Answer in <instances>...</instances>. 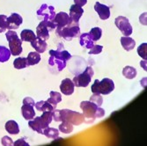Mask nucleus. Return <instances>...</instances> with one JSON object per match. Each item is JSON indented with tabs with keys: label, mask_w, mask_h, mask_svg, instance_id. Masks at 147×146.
<instances>
[{
	"label": "nucleus",
	"mask_w": 147,
	"mask_h": 146,
	"mask_svg": "<svg viewBox=\"0 0 147 146\" xmlns=\"http://www.w3.org/2000/svg\"><path fill=\"white\" fill-rule=\"evenodd\" d=\"M115 24L117 26V28L122 32V34L124 36L131 35L133 29L132 26L129 21V20L126 17L123 16H119L115 20Z\"/></svg>",
	"instance_id": "obj_8"
},
{
	"label": "nucleus",
	"mask_w": 147,
	"mask_h": 146,
	"mask_svg": "<svg viewBox=\"0 0 147 146\" xmlns=\"http://www.w3.org/2000/svg\"><path fill=\"white\" fill-rule=\"evenodd\" d=\"M34 107L38 111H42V112H49V111L52 112L53 110H55L57 108V106H53L48 101H44V100H41L35 103Z\"/></svg>",
	"instance_id": "obj_20"
},
{
	"label": "nucleus",
	"mask_w": 147,
	"mask_h": 146,
	"mask_svg": "<svg viewBox=\"0 0 147 146\" xmlns=\"http://www.w3.org/2000/svg\"><path fill=\"white\" fill-rule=\"evenodd\" d=\"M80 39V45L82 47H85L87 49H91L93 46H94V42L92 41V38L89 35V33H84L82 34H80L79 36Z\"/></svg>",
	"instance_id": "obj_17"
},
{
	"label": "nucleus",
	"mask_w": 147,
	"mask_h": 146,
	"mask_svg": "<svg viewBox=\"0 0 147 146\" xmlns=\"http://www.w3.org/2000/svg\"><path fill=\"white\" fill-rule=\"evenodd\" d=\"M84 13V10L81 6L73 5L70 8V13H69V17L70 19L74 21V22H78L80 18L82 17Z\"/></svg>",
	"instance_id": "obj_16"
},
{
	"label": "nucleus",
	"mask_w": 147,
	"mask_h": 146,
	"mask_svg": "<svg viewBox=\"0 0 147 146\" xmlns=\"http://www.w3.org/2000/svg\"><path fill=\"white\" fill-rule=\"evenodd\" d=\"M7 41L9 42V49L11 54L14 57H18L22 53V41L18 37L15 31L9 30L5 34Z\"/></svg>",
	"instance_id": "obj_4"
},
{
	"label": "nucleus",
	"mask_w": 147,
	"mask_h": 146,
	"mask_svg": "<svg viewBox=\"0 0 147 146\" xmlns=\"http://www.w3.org/2000/svg\"><path fill=\"white\" fill-rule=\"evenodd\" d=\"M147 43H142L138 48V54L139 55V57H141L143 58V60H146L147 59Z\"/></svg>",
	"instance_id": "obj_33"
},
{
	"label": "nucleus",
	"mask_w": 147,
	"mask_h": 146,
	"mask_svg": "<svg viewBox=\"0 0 147 146\" xmlns=\"http://www.w3.org/2000/svg\"><path fill=\"white\" fill-rule=\"evenodd\" d=\"M102 49H103L102 46H100V45H94L90 49L89 54L90 55H98V54H100V53L102 52Z\"/></svg>",
	"instance_id": "obj_37"
},
{
	"label": "nucleus",
	"mask_w": 147,
	"mask_h": 146,
	"mask_svg": "<svg viewBox=\"0 0 147 146\" xmlns=\"http://www.w3.org/2000/svg\"><path fill=\"white\" fill-rule=\"evenodd\" d=\"M31 46L36 50V52L39 53V54H42V53H44L46 51L48 44L45 41H42L41 39L36 38L33 42H31Z\"/></svg>",
	"instance_id": "obj_18"
},
{
	"label": "nucleus",
	"mask_w": 147,
	"mask_h": 146,
	"mask_svg": "<svg viewBox=\"0 0 147 146\" xmlns=\"http://www.w3.org/2000/svg\"><path fill=\"white\" fill-rule=\"evenodd\" d=\"M13 66H14V68L17 70L25 69L28 66V60H26V57H18L13 62Z\"/></svg>",
	"instance_id": "obj_29"
},
{
	"label": "nucleus",
	"mask_w": 147,
	"mask_h": 146,
	"mask_svg": "<svg viewBox=\"0 0 147 146\" xmlns=\"http://www.w3.org/2000/svg\"><path fill=\"white\" fill-rule=\"evenodd\" d=\"M121 44L126 51H130L136 46V42L129 36H123L121 38Z\"/></svg>",
	"instance_id": "obj_21"
},
{
	"label": "nucleus",
	"mask_w": 147,
	"mask_h": 146,
	"mask_svg": "<svg viewBox=\"0 0 147 146\" xmlns=\"http://www.w3.org/2000/svg\"><path fill=\"white\" fill-rule=\"evenodd\" d=\"M61 113V122H68L72 125L78 126L85 122V117L82 114L75 112L70 109L60 110Z\"/></svg>",
	"instance_id": "obj_5"
},
{
	"label": "nucleus",
	"mask_w": 147,
	"mask_h": 146,
	"mask_svg": "<svg viewBox=\"0 0 147 146\" xmlns=\"http://www.w3.org/2000/svg\"><path fill=\"white\" fill-rule=\"evenodd\" d=\"M90 101L94 103L95 105H97L98 107L102 105L103 103V99L101 97L100 94H93L91 97H90Z\"/></svg>",
	"instance_id": "obj_34"
},
{
	"label": "nucleus",
	"mask_w": 147,
	"mask_h": 146,
	"mask_svg": "<svg viewBox=\"0 0 147 146\" xmlns=\"http://www.w3.org/2000/svg\"><path fill=\"white\" fill-rule=\"evenodd\" d=\"M57 13L55 12V7L52 5H48L46 4L42 5L40 9L37 11V16L43 18L45 22H52Z\"/></svg>",
	"instance_id": "obj_7"
},
{
	"label": "nucleus",
	"mask_w": 147,
	"mask_h": 146,
	"mask_svg": "<svg viewBox=\"0 0 147 146\" xmlns=\"http://www.w3.org/2000/svg\"><path fill=\"white\" fill-rule=\"evenodd\" d=\"M89 35H90V37L92 38V40L93 42H97L101 38L102 30L100 28H93L89 32Z\"/></svg>",
	"instance_id": "obj_32"
},
{
	"label": "nucleus",
	"mask_w": 147,
	"mask_h": 146,
	"mask_svg": "<svg viewBox=\"0 0 147 146\" xmlns=\"http://www.w3.org/2000/svg\"><path fill=\"white\" fill-rule=\"evenodd\" d=\"M42 119L47 123V124H50L52 120H53V117H52V112L49 111V112H43V114H42Z\"/></svg>",
	"instance_id": "obj_36"
},
{
	"label": "nucleus",
	"mask_w": 147,
	"mask_h": 146,
	"mask_svg": "<svg viewBox=\"0 0 147 146\" xmlns=\"http://www.w3.org/2000/svg\"><path fill=\"white\" fill-rule=\"evenodd\" d=\"M115 89V83L112 79L105 77L101 81L96 80L93 83V85L91 87V90L93 94H103V95H108L110 92H112Z\"/></svg>",
	"instance_id": "obj_3"
},
{
	"label": "nucleus",
	"mask_w": 147,
	"mask_h": 146,
	"mask_svg": "<svg viewBox=\"0 0 147 146\" xmlns=\"http://www.w3.org/2000/svg\"><path fill=\"white\" fill-rule=\"evenodd\" d=\"M123 75L128 79H133L137 76V70L131 66H126L123 70Z\"/></svg>",
	"instance_id": "obj_28"
},
{
	"label": "nucleus",
	"mask_w": 147,
	"mask_h": 146,
	"mask_svg": "<svg viewBox=\"0 0 147 146\" xmlns=\"http://www.w3.org/2000/svg\"><path fill=\"white\" fill-rule=\"evenodd\" d=\"M49 55L50 57L64 61V62H67L68 60H70L71 58V55L68 51H66L63 48L62 49H60L59 48L57 50H50L49 51Z\"/></svg>",
	"instance_id": "obj_15"
},
{
	"label": "nucleus",
	"mask_w": 147,
	"mask_h": 146,
	"mask_svg": "<svg viewBox=\"0 0 147 146\" xmlns=\"http://www.w3.org/2000/svg\"><path fill=\"white\" fill-rule=\"evenodd\" d=\"M7 29V16L0 14V33H4Z\"/></svg>",
	"instance_id": "obj_35"
},
{
	"label": "nucleus",
	"mask_w": 147,
	"mask_h": 146,
	"mask_svg": "<svg viewBox=\"0 0 147 146\" xmlns=\"http://www.w3.org/2000/svg\"><path fill=\"white\" fill-rule=\"evenodd\" d=\"M21 113L25 120H33L35 116V111L34 109V107L28 105H23L21 108Z\"/></svg>",
	"instance_id": "obj_19"
},
{
	"label": "nucleus",
	"mask_w": 147,
	"mask_h": 146,
	"mask_svg": "<svg viewBox=\"0 0 147 146\" xmlns=\"http://www.w3.org/2000/svg\"><path fill=\"white\" fill-rule=\"evenodd\" d=\"M1 143L3 146H13V141L11 137L5 136L1 139Z\"/></svg>",
	"instance_id": "obj_38"
},
{
	"label": "nucleus",
	"mask_w": 147,
	"mask_h": 146,
	"mask_svg": "<svg viewBox=\"0 0 147 146\" xmlns=\"http://www.w3.org/2000/svg\"><path fill=\"white\" fill-rule=\"evenodd\" d=\"M26 60H28V66H33L40 63V61H41V56H40L38 52H30L28 57H26Z\"/></svg>",
	"instance_id": "obj_24"
},
{
	"label": "nucleus",
	"mask_w": 147,
	"mask_h": 146,
	"mask_svg": "<svg viewBox=\"0 0 147 146\" xmlns=\"http://www.w3.org/2000/svg\"><path fill=\"white\" fill-rule=\"evenodd\" d=\"M56 34L66 41H71L73 38H78L81 34L78 22H74L72 20L63 28L56 29Z\"/></svg>",
	"instance_id": "obj_2"
},
{
	"label": "nucleus",
	"mask_w": 147,
	"mask_h": 146,
	"mask_svg": "<svg viewBox=\"0 0 147 146\" xmlns=\"http://www.w3.org/2000/svg\"><path fill=\"white\" fill-rule=\"evenodd\" d=\"M49 28L47 25V23L45 21H42L40 22V24L37 26L36 28V37L42 40V41H47L49 38Z\"/></svg>",
	"instance_id": "obj_12"
},
{
	"label": "nucleus",
	"mask_w": 147,
	"mask_h": 146,
	"mask_svg": "<svg viewBox=\"0 0 147 146\" xmlns=\"http://www.w3.org/2000/svg\"><path fill=\"white\" fill-rule=\"evenodd\" d=\"M93 74H94V72H93L92 68L91 66H88V67H86V69L84 71V72L73 77L72 82L74 84V86H76V87L88 86V85L90 84V82L92 80V77Z\"/></svg>",
	"instance_id": "obj_6"
},
{
	"label": "nucleus",
	"mask_w": 147,
	"mask_h": 146,
	"mask_svg": "<svg viewBox=\"0 0 147 146\" xmlns=\"http://www.w3.org/2000/svg\"><path fill=\"white\" fill-rule=\"evenodd\" d=\"M94 10L99 14L100 19L102 20H108L110 17V8L108 5H102L100 2H96L94 5Z\"/></svg>",
	"instance_id": "obj_13"
},
{
	"label": "nucleus",
	"mask_w": 147,
	"mask_h": 146,
	"mask_svg": "<svg viewBox=\"0 0 147 146\" xmlns=\"http://www.w3.org/2000/svg\"><path fill=\"white\" fill-rule=\"evenodd\" d=\"M49 63L50 66H57L58 71H62L66 67V62L59 60V59H57V58H54V57H49Z\"/></svg>",
	"instance_id": "obj_25"
},
{
	"label": "nucleus",
	"mask_w": 147,
	"mask_h": 146,
	"mask_svg": "<svg viewBox=\"0 0 147 146\" xmlns=\"http://www.w3.org/2000/svg\"><path fill=\"white\" fill-rule=\"evenodd\" d=\"M13 146H30V145L26 142L24 138H20L16 142L13 143Z\"/></svg>",
	"instance_id": "obj_40"
},
{
	"label": "nucleus",
	"mask_w": 147,
	"mask_h": 146,
	"mask_svg": "<svg viewBox=\"0 0 147 146\" xmlns=\"http://www.w3.org/2000/svg\"><path fill=\"white\" fill-rule=\"evenodd\" d=\"M43 135L48 138L51 139H58L59 137V130L55 128H46L43 130Z\"/></svg>",
	"instance_id": "obj_26"
},
{
	"label": "nucleus",
	"mask_w": 147,
	"mask_h": 146,
	"mask_svg": "<svg viewBox=\"0 0 147 146\" xmlns=\"http://www.w3.org/2000/svg\"><path fill=\"white\" fill-rule=\"evenodd\" d=\"M23 19L18 13H11L10 17H7V29L14 30L20 28L22 24Z\"/></svg>",
	"instance_id": "obj_11"
},
{
	"label": "nucleus",
	"mask_w": 147,
	"mask_h": 146,
	"mask_svg": "<svg viewBox=\"0 0 147 146\" xmlns=\"http://www.w3.org/2000/svg\"><path fill=\"white\" fill-rule=\"evenodd\" d=\"M37 37L32 30L29 29H24L20 33V40L22 42H33Z\"/></svg>",
	"instance_id": "obj_23"
},
{
	"label": "nucleus",
	"mask_w": 147,
	"mask_h": 146,
	"mask_svg": "<svg viewBox=\"0 0 147 146\" xmlns=\"http://www.w3.org/2000/svg\"><path fill=\"white\" fill-rule=\"evenodd\" d=\"M71 21V20L70 19L67 13L63 12V11H60V12L57 13L52 22L55 24L56 29H59V28H63V26H65L66 25H68Z\"/></svg>",
	"instance_id": "obj_10"
},
{
	"label": "nucleus",
	"mask_w": 147,
	"mask_h": 146,
	"mask_svg": "<svg viewBox=\"0 0 147 146\" xmlns=\"http://www.w3.org/2000/svg\"><path fill=\"white\" fill-rule=\"evenodd\" d=\"M5 130L9 134L11 135H18L20 133V127L19 124L13 120H10L5 123Z\"/></svg>",
	"instance_id": "obj_22"
},
{
	"label": "nucleus",
	"mask_w": 147,
	"mask_h": 146,
	"mask_svg": "<svg viewBox=\"0 0 147 146\" xmlns=\"http://www.w3.org/2000/svg\"><path fill=\"white\" fill-rule=\"evenodd\" d=\"M11 51L5 46H0V63L7 62L11 57Z\"/></svg>",
	"instance_id": "obj_30"
},
{
	"label": "nucleus",
	"mask_w": 147,
	"mask_h": 146,
	"mask_svg": "<svg viewBox=\"0 0 147 146\" xmlns=\"http://www.w3.org/2000/svg\"><path fill=\"white\" fill-rule=\"evenodd\" d=\"M28 126L30 127L31 129L34 131H36L39 134H42L43 135V130L49 127V124H47L41 116H37L33 120H30L28 122Z\"/></svg>",
	"instance_id": "obj_9"
},
{
	"label": "nucleus",
	"mask_w": 147,
	"mask_h": 146,
	"mask_svg": "<svg viewBox=\"0 0 147 146\" xmlns=\"http://www.w3.org/2000/svg\"><path fill=\"white\" fill-rule=\"evenodd\" d=\"M74 84L71 79L65 78L61 82L60 85V91L64 95H71L74 92Z\"/></svg>",
	"instance_id": "obj_14"
},
{
	"label": "nucleus",
	"mask_w": 147,
	"mask_h": 146,
	"mask_svg": "<svg viewBox=\"0 0 147 146\" xmlns=\"http://www.w3.org/2000/svg\"><path fill=\"white\" fill-rule=\"evenodd\" d=\"M74 3H75V5L82 7L87 3V0H74Z\"/></svg>",
	"instance_id": "obj_42"
},
{
	"label": "nucleus",
	"mask_w": 147,
	"mask_h": 146,
	"mask_svg": "<svg viewBox=\"0 0 147 146\" xmlns=\"http://www.w3.org/2000/svg\"><path fill=\"white\" fill-rule=\"evenodd\" d=\"M146 63H147V61H146V60H143V61H141V62H140L141 67H142L145 71H147V68H146Z\"/></svg>",
	"instance_id": "obj_43"
},
{
	"label": "nucleus",
	"mask_w": 147,
	"mask_h": 146,
	"mask_svg": "<svg viewBox=\"0 0 147 146\" xmlns=\"http://www.w3.org/2000/svg\"><path fill=\"white\" fill-rule=\"evenodd\" d=\"M52 117L56 122H61V113L60 110L55 109L52 111Z\"/></svg>",
	"instance_id": "obj_39"
},
{
	"label": "nucleus",
	"mask_w": 147,
	"mask_h": 146,
	"mask_svg": "<svg viewBox=\"0 0 147 146\" xmlns=\"http://www.w3.org/2000/svg\"><path fill=\"white\" fill-rule=\"evenodd\" d=\"M58 130L64 134H70L73 131V125L68 122H62L58 127Z\"/></svg>",
	"instance_id": "obj_31"
},
{
	"label": "nucleus",
	"mask_w": 147,
	"mask_h": 146,
	"mask_svg": "<svg viewBox=\"0 0 147 146\" xmlns=\"http://www.w3.org/2000/svg\"><path fill=\"white\" fill-rule=\"evenodd\" d=\"M23 105H28V106H32V107H34L35 102H34V99H32L30 97H26L23 100Z\"/></svg>",
	"instance_id": "obj_41"
},
{
	"label": "nucleus",
	"mask_w": 147,
	"mask_h": 146,
	"mask_svg": "<svg viewBox=\"0 0 147 146\" xmlns=\"http://www.w3.org/2000/svg\"><path fill=\"white\" fill-rule=\"evenodd\" d=\"M80 108L83 111L85 122L87 124L92 123L96 119L105 115V110L91 101H82L80 103Z\"/></svg>",
	"instance_id": "obj_1"
},
{
	"label": "nucleus",
	"mask_w": 147,
	"mask_h": 146,
	"mask_svg": "<svg viewBox=\"0 0 147 146\" xmlns=\"http://www.w3.org/2000/svg\"><path fill=\"white\" fill-rule=\"evenodd\" d=\"M49 95H50V97L47 101L49 103H50L51 105H53V106H57L59 102L62 101V95H61L60 92L51 91Z\"/></svg>",
	"instance_id": "obj_27"
}]
</instances>
